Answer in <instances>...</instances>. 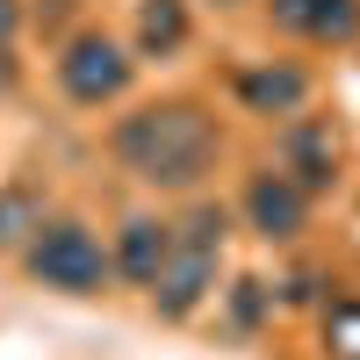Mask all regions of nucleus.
I'll list each match as a JSON object with an SVG mask.
<instances>
[{"mask_svg":"<svg viewBox=\"0 0 360 360\" xmlns=\"http://www.w3.org/2000/svg\"><path fill=\"white\" fill-rule=\"evenodd\" d=\"M15 86V58H8V44H0V94Z\"/></svg>","mask_w":360,"mask_h":360,"instance_id":"14","label":"nucleus"},{"mask_svg":"<svg viewBox=\"0 0 360 360\" xmlns=\"http://www.w3.org/2000/svg\"><path fill=\"white\" fill-rule=\"evenodd\" d=\"M245 217L259 238H295L310 217V188H295L288 173H252V188H245Z\"/></svg>","mask_w":360,"mask_h":360,"instance_id":"5","label":"nucleus"},{"mask_svg":"<svg viewBox=\"0 0 360 360\" xmlns=\"http://www.w3.org/2000/svg\"><path fill=\"white\" fill-rule=\"evenodd\" d=\"M274 22L317 44H353L360 37V0H274Z\"/></svg>","mask_w":360,"mask_h":360,"instance_id":"7","label":"nucleus"},{"mask_svg":"<svg viewBox=\"0 0 360 360\" xmlns=\"http://www.w3.org/2000/svg\"><path fill=\"white\" fill-rule=\"evenodd\" d=\"M217 245H224V209H195L188 224H173V245H166V266H159V310L166 317H188L202 303L209 274H217Z\"/></svg>","mask_w":360,"mask_h":360,"instance_id":"2","label":"nucleus"},{"mask_svg":"<svg viewBox=\"0 0 360 360\" xmlns=\"http://www.w3.org/2000/svg\"><path fill=\"white\" fill-rule=\"evenodd\" d=\"M238 94H245V108H259V115H295L303 94H310V79L295 65H259V72H238Z\"/></svg>","mask_w":360,"mask_h":360,"instance_id":"9","label":"nucleus"},{"mask_svg":"<svg viewBox=\"0 0 360 360\" xmlns=\"http://www.w3.org/2000/svg\"><path fill=\"white\" fill-rule=\"evenodd\" d=\"M29 274H37L44 288H65V295H94L115 259L101 252V238L86 224H44L37 238H29Z\"/></svg>","mask_w":360,"mask_h":360,"instance_id":"3","label":"nucleus"},{"mask_svg":"<svg viewBox=\"0 0 360 360\" xmlns=\"http://www.w3.org/2000/svg\"><path fill=\"white\" fill-rule=\"evenodd\" d=\"M137 44L152 51V58L180 51V44H188V8H180V0H144V15H137Z\"/></svg>","mask_w":360,"mask_h":360,"instance_id":"10","label":"nucleus"},{"mask_svg":"<svg viewBox=\"0 0 360 360\" xmlns=\"http://www.w3.org/2000/svg\"><path fill=\"white\" fill-rule=\"evenodd\" d=\"M339 166V144L324 123H310V115H288V130H281V173L295 180V188H324Z\"/></svg>","mask_w":360,"mask_h":360,"instance_id":"6","label":"nucleus"},{"mask_svg":"<svg viewBox=\"0 0 360 360\" xmlns=\"http://www.w3.org/2000/svg\"><path fill=\"white\" fill-rule=\"evenodd\" d=\"M44 231V195L37 188H0V245H29V238Z\"/></svg>","mask_w":360,"mask_h":360,"instance_id":"11","label":"nucleus"},{"mask_svg":"<svg viewBox=\"0 0 360 360\" xmlns=\"http://www.w3.org/2000/svg\"><path fill=\"white\" fill-rule=\"evenodd\" d=\"M15 29H22V8H15V0H0V44H8Z\"/></svg>","mask_w":360,"mask_h":360,"instance_id":"13","label":"nucleus"},{"mask_svg":"<svg viewBox=\"0 0 360 360\" xmlns=\"http://www.w3.org/2000/svg\"><path fill=\"white\" fill-rule=\"evenodd\" d=\"M58 79H65V94L72 101H86V108H101V101H115L130 86V58H123V44H108V37H72L65 44V58H58Z\"/></svg>","mask_w":360,"mask_h":360,"instance_id":"4","label":"nucleus"},{"mask_svg":"<svg viewBox=\"0 0 360 360\" xmlns=\"http://www.w3.org/2000/svg\"><path fill=\"white\" fill-rule=\"evenodd\" d=\"M115 159L137 180H159V188H188L202 180V166L217 159V115L195 101H152L115 123Z\"/></svg>","mask_w":360,"mask_h":360,"instance_id":"1","label":"nucleus"},{"mask_svg":"<svg viewBox=\"0 0 360 360\" xmlns=\"http://www.w3.org/2000/svg\"><path fill=\"white\" fill-rule=\"evenodd\" d=\"M166 245H173V224H152V217H130L123 224V245H115V274L152 288L159 266H166Z\"/></svg>","mask_w":360,"mask_h":360,"instance_id":"8","label":"nucleus"},{"mask_svg":"<svg viewBox=\"0 0 360 360\" xmlns=\"http://www.w3.org/2000/svg\"><path fill=\"white\" fill-rule=\"evenodd\" d=\"M324 353L332 360H360V303H332L324 310Z\"/></svg>","mask_w":360,"mask_h":360,"instance_id":"12","label":"nucleus"}]
</instances>
